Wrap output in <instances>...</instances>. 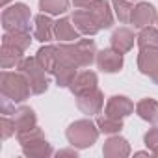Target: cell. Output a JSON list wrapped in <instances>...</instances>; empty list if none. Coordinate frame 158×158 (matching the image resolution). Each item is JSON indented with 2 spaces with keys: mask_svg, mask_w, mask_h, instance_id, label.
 <instances>
[{
  "mask_svg": "<svg viewBox=\"0 0 158 158\" xmlns=\"http://www.w3.org/2000/svg\"><path fill=\"white\" fill-rule=\"evenodd\" d=\"M97 127L102 134H119L123 130V119H115L104 114L97 119Z\"/></svg>",
  "mask_w": 158,
  "mask_h": 158,
  "instance_id": "obj_27",
  "label": "cell"
},
{
  "mask_svg": "<svg viewBox=\"0 0 158 158\" xmlns=\"http://www.w3.org/2000/svg\"><path fill=\"white\" fill-rule=\"evenodd\" d=\"M54 37V23L48 15L41 13L34 19V39L47 43Z\"/></svg>",
  "mask_w": 158,
  "mask_h": 158,
  "instance_id": "obj_15",
  "label": "cell"
},
{
  "mask_svg": "<svg viewBox=\"0 0 158 158\" xmlns=\"http://www.w3.org/2000/svg\"><path fill=\"white\" fill-rule=\"evenodd\" d=\"M152 152H154V156H158V149H154V151H152Z\"/></svg>",
  "mask_w": 158,
  "mask_h": 158,
  "instance_id": "obj_36",
  "label": "cell"
},
{
  "mask_svg": "<svg viewBox=\"0 0 158 158\" xmlns=\"http://www.w3.org/2000/svg\"><path fill=\"white\" fill-rule=\"evenodd\" d=\"M143 143H145V145H147V149H151V151L158 149V127L151 128V130L143 136Z\"/></svg>",
  "mask_w": 158,
  "mask_h": 158,
  "instance_id": "obj_31",
  "label": "cell"
},
{
  "mask_svg": "<svg viewBox=\"0 0 158 158\" xmlns=\"http://www.w3.org/2000/svg\"><path fill=\"white\" fill-rule=\"evenodd\" d=\"M10 2V0H0V6H2V8H6V4Z\"/></svg>",
  "mask_w": 158,
  "mask_h": 158,
  "instance_id": "obj_35",
  "label": "cell"
},
{
  "mask_svg": "<svg viewBox=\"0 0 158 158\" xmlns=\"http://www.w3.org/2000/svg\"><path fill=\"white\" fill-rule=\"evenodd\" d=\"M35 60H37V63H39L47 73L54 74V71H56V67H58V48L52 47V45H45V47H41V48L37 50Z\"/></svg>",
  "mask_w": 158,
  "mask_h": 158,
  "instance_id": "obj_17",
  "label": "cell"
},
{
  "mask_svg": "<svg viewBox=\"0 0 158 158\" xmlns=\"http://www.w3.org/2000/svg\"><path fill=\"white\" fill-rule=\"evenodd\" d=\"M156 23H158V19H156Z\"/></svg>",
  "mask_w": 158,
  "mask_h": 158,
  "instance_id": "obj_37",
  "label": "cell"
},
{
  "mask_svg": "<svg viewBox=\"0 0 158 158\" xmlns=\"http://www.w3.org/2000/svg\"><path fill=\"white\" fill-rule=\"evenodd\" d=\"M112 8H114L115 17H117L121 23H130L134 6L128 2V0H112Z\"/></svg>",
  "mask_w": 158,
  "mask_h": 158,
  "instance_id": "obj_29",
  "label": "cell"
},
{
  "mask_svg": "<svg viewBox=\"0 0 158 158\" xmlns=\"http://www.w3.org/2000/svg\"><path fill=\"white\" fill-rule=\"evenodd\" d=\"M95 2H97V0H73L74 8H78V10H89Z\"/></svg>",
  "mask_w": 158,
  "mask_h": 158,
  "instance_id": "obj_32",
  "label": "cell"
},
{
  "mask_svg": "<svg viewBox=\"0 0 158 158\" xmlns=\"http://www.w3.org/2000/svg\"><path fill=\"white\" fill-rule=\"evenodd\" d=\"M58 63H65V65H74L80 67V54H78L76 43L69 45V43H60L58 47Z\"/></svg>",
  "mask_w": 158,
  "mask_h": 158,
  "instance_id": "obj_22",
  "label": "cell"
},
{
  "mask_svg": "<svg viewBox=\"0 0 158 158\" xmlns=\"http://www.w3.org/2000/svg\"><path fill=\"white\" fill-rule=\"evenodd\" d=\"M0 93H2V112L8 115L15 112V104H21L30 97L32 88L21 71L19 73L2 71V74H0Z\"/></svg>",
  "mask_w": 158,
  "mask_h": 158,
  "instance_id": "obj_1",
  "label": "cell"
},
{
  "mask_svg": "<svg viewBox=\"0 0 158 158\" xmlns=\"http://www.w3.org/2000/svg\"><path fill=\"white\" fill-rule=\"evenodd\" d=\"M158 19V13L154 10L152 4L149 2H139L138 6H134L132 10V17H130V23L134 24V28H147L151 24H154Z\"/></svg>",
  "mask_w": 158,
  "mask_h": 158,
  "instance_id": "obj_7",
  "label": "cell"
},
{
  "mask_svg": "<svg viewBox=\"0 0 158 158\" xmlns=\"http://www.w3.org/2000/svg\"><path fill=\"white\" fill-rule=\"evenodd\" d=\"M97 67L102 73H119L123 69V54L117 52L115 48H102L97 52Z\"/></svg>",
  "mask_w": 158,
  "mask_h": 158,
  "instance_id": "obj_6",
  "label": "cell"
},
{
  "mask_svg": "<svg viewBox=\"0 0 158 158\" xmlns=\"http://www.w3.org/2000/svg\"><path fill=\"white\" fill-rule=\"evenodd\" d=\"M76 106L86 115H97V114H101V110L104 106V95H102L101 89L95 88L88 93L78 95L76 97Z\"/></svg>",
  "mask_w": 158,
  "mask_h": 158,
  "instance_id": "obj_5",
  "label": "cell"
},
{
  "mask_svg": "<svg viewBox=\"0 0 158 158\" xmlns=\"http://www.w3.org/2000/svg\"><path fill=\"white\" fill-rule=\"evenodd\" d=\"M54 37L58 41H74V39H80V32L73 24V19L63 17L54 23Z\"/></svg>",
  "mask_w": 158,
  "mask_h": 158,
  "instance_id": "obj_16",
  "label": "cell"
},
{
  "mask_svg": "<svg viewBox=\"0 0 158 158\" xmlns=\"http://www.w3.org/2000/svg\"><path fill=\"white\" fill-rule=\"evenodd\" d=\"M56 156H58V158H61V156L76 158V156H78V152H76V147H73V149H61V151H58V152H56Z\"/></svg>",
  "mask_w": 158,
  "mask_h": 158,
  "instance_id": "obj_33",
  "label": "cell"
},
{
  "mask_svg": "<svg viewBox=\"0 0 158 158\" xmlns=\"http://www.w3.org/2000/svg\"><path fill=\"white\" fill-rule=\"evenodd\" d=\"M102 154H104V158H127L130 154V145L125 138L112 136L104 141Z\"/></svg>",
  "mask_w": 158,
  "mask_h": 158,
  "instance_id": "obj_11",
  "label": "cell"
},
{
  "mask_svg": "<svg viewBox=\"0 0 158 158\" xmlns=\"http://www.w3.org/2000/svg\"><path fill=\"white\" fill-rule=\"evenodd\" d=\"M39 10L48 15H60L69 10V0H39Z\"/></svg>",
  "mask_w": 158,
  "mask_h": 158,
  "instance_id": "obj_28",
  "label": "cell"
},
{
  "mask_svg": "<svg viewBox=\"0 0 158 158\" xmlns=\"http://www.w3.org/2000/svg\"><path fill=\"white\" fill-rule=\"evenodd\" d=\"M71 19H73V24L76 26V30L84 35H95L101 30L99 24L95 23L93 15L89 13V10H76Z\"/></svg>",
  "mask_w": 158,
  "mask_h": 158,
  "instance_id": "obj_10",
  "label": "cell"
},
{
  "mask_svg": "<svg viewBox=\"0 0 158 158\" xmlns=\"http://www.w3.org/2000/svg\"><path fill=\"white\" fill-rule=\"evenodd\" d=\"M151 78H152V82H154V84H158V71H156V73H154Z\"/></svg>",
  "mask_w": 158,
  "mask_h": 158,
  "instance_id": "obj_34",
  "label": "cell"
},
{
  "mask_svg": "<svg viewBox=\"0 0 158 158\" xmlns=\"http://www.w3.org/2000/svg\"><path fill=\"white\" fill-rule=\"evenodd\" d=\"M134 41H136V37H134V32L130 28H117V30H114V34L110 37L112 48H115L121 54L128 52L134 47Z\"/></svg>",
  "mask_w": 158,
  "mask_h": 158,
  "instance_id": "obj_14",
  "label": "cell"
},
{
  "mask_svg": "<svg viewBox=\"0 0 158 158\" xmlns=\"http://www.w3.org/2000/svg\"><path fill=\"white\" fill-rule=\"evenodd\" d=\"M132 112H134V102L125 95L110 97L108 102H106V108H104V114L110 115V117H115V119H125Z\"/></svg>",
  "mask_w": 158,
  "mask_h": 158,
  "instance_id": "obj_8",
  "label": "cell"
},
{
  "mask_svg": "<svg viewBox=\"0 0 158 158\" xmlns=\"http://www.w3.org/2000/svg\"><path fill=\"white\" fill-rule=\"evenodd\" d=\"M136 114L147 123H158V102L154 99H141L136 104Z\"/></svg>",
  "mask_w": 158,
  "mask_h": 158,
  "instance_id": "obj_24",
  "label": "cell"
},
{
  "mask_svg": "<svg viewBox=\"0 0 158 158\" xmlns=\"http://www.w3.org/2000/svg\"><path fill=\"white\" fill-rule=\"evenodd\" d=\"M78 67L74 65H65V63H58L56 71H54V78H56V86L58 88H71L74 76L78 74L76 73Z\"/></svg>",
  "mask_w": 158,
  "mask_h": 158,
  "instance_id": "obj_25",
  "label": "cell"
},
{
  "mask_svg": "<svg viewBox=\"0 0 158 158\" xmlns=\"http://www.w3.org/2000/svg\"><path fill=\"white\" fill-rule=\"evenodd\" d=\"M136 43L139 45V48H158V30L152 26L141 28L136 37Z\"/></svg>",
  "mask_w": 158,
  "mask_h": 158,
  "instance_id": "obj_26",
  "label": "cell"
},
{
  "mask_svg": "<svg viewBox=\"0 0 158 158\" xmlns=\"http://www.w3.org/2000/svg\"><path fill=\"white\" fill-rule=\"evenodd\" d=\"M15 132H17L15 121H13V119H10V117L4 114V115H2V119H0V136H2V139L11 138Z\"/></svg>",
  "mask_w": 158,
  "mask_h": 158,
  "instance_id": "obj_30",
  "label": "cell"
},
{
  "mask_svg": "<svg viewBox=\"0 0 158 158\" xmlns=\"http://www.w3.org/2000/svg\"><path fill=\"white\" fill-rule=\"evenodd\" d=\"M52 145L45 139V138H39V139H34L26 145H23V154L28 156V158H48L52 156Z\"/></svg>",
  "mask_w": 158,
  "mask_h": 158,
  "instance_id": "obj_18",
  "label": "cell"
},
{
  "mask_svg": "<svg viewBox=\"0 0 158 158\" xmlns=\"http://www.w3.org/2000/svg\"><path fill=\"white\" fill-rule=\"evenodd\" d=\"M78 54H80V67H89L97 60V47L93 39H78L74 41Z\"/></svg>",
  "mask_w": 158,
  "mask_h": 158,
  "instance_id": "obj_21",
  "label": "cell"
},
{
  "mask_svg": "<svg viewBox=\"0 0 158 158\" xmlns=\"http://www.w3.org/2000/svg\"><path fill=\"white\" fill-rule=\"evenodd\" d=\"M2 43L17 47L21 50H26L32 43V37H30V32H26V30H11L2 35Z\"/></svg>",
  "mask_w": 158,
  "mask_h": 158,
  "instance_id": "obj_23",
  "label": "cell"
},
{
  "mask_svg": "<svg viewBox=\"0 0 158 158\" xmlns=\"http://www.w3.org/2000/svg\"><path fill=\"white\" fill-rule=\"evenodd\" d=\"M23 52L24 50H21L17 47H11V45H4L2 43V48H0V65H2V69L19 67L21 61H23Z\"/></svg>",
  "mask_w": 158,
  "mask_h": 158,
  "instance_id": "obj_20",
  "label": "cell"
},
{
  "mask_svg": "<svg viewBox=\"0 0 158 158\" xmlns=\"http://www.w3.org/2000/svg\"><path fill=\"white\" fill-rule=\"evenodd\" d=\"M24 76L32 88V93L34 95H41L48 89V78H47V71L37 63L35 56L34 58H23L21 65L17 67Z\"/></svg>",
  "mask_w": 158,
  "mask_h": 158,
  "instance_id": "obj_3",
  "label": "cell"
},
{
  "mask_svg": "<svg viewBox=\"0 0 158 158\" xmlns=\"http://www.w3.org/2000/svg\"><path fill=\"white\" fill-rule=\"evenodd\" d=\"M97 84H99V78H97V74L93 71H82V73H78L74 76V80H73L69 89H71V93L74 97H78L82 93H88V91L95 89Z\"/></svg>",
  "mask_w": 158,
  "mask_h": 158,
  "instance_id": "obj_9",
  "label": "cell"
},
{
  "mask_svg": "<svg viewBox=\"0 0 158 158\" xmlns=\"http://www.w3.org/2000/svg\"><path fill=\"white\" fill-rule=\"evenodd\" d=\"M99 127L97 123H93L91 119H78L74 123L69 125L65 136H67V141L76 147V149H88L91 147L97 138H99Z\"/></svg>",
  "mask_w": 158,
  "mask_h": 158,
  "instance_id": "obj_2",
  "label": "cell"
},
{
  "mask_svg": "<svg viewBox=\"0 0 158 158\" xmlns=\"http://www.w3.org/2000/svg\"><path fill=\"white\" fill-rule=\"evenodd\" d=\"M138 69H139V73L152 76L158 71V48H139Z\"/></svg>",
  "mask_w": 158,
  "mask_h": 158,
  "instance_id": "obj_13",
  "label": "cell"
},
{
  "mask_svg": "<svg viewBox=\"0 0 158 158\" xmlns=\"http://www.w3.org/2000/svg\"><path fill=\"white\" fill-rule=\"evenodd\" d=\"M89 13L93 15L95 23L99 24V28L106 30L112 26L114 23V13H112V8H110V2L108 0H97V2L89 8Z\"/></svg>",
  "mask_w": 158,
  "mask_h": 158,
  "instance_id": "obj_12",
  "label": "cell"
},
{
  "mask_svg": "<svg viewBox=\"0 0 158 158\" xmlns=\"http://www.w3.org/2000/svg\"><path fill=\"white\" fill-rule=\"evenodd\" d=\"M13 121H15L17 132H23V130H28V128L37 127V117H35V112H34L32 108H28V106L15 108V112H13Z\"/></svg>",
  "mask_w": 158,
  "mask_h": 158,
  "instance_id": "obj_19",
  "label": "cell"
},
{
  "mask_svg": "<svg viewBox=\"0 0 158 158\" xmlns=\"http://www.w3.org/2000/svg\"><path fill=\"white\" fill-rule=\"evenodd\" d=\"M30 19H32L30 8L23 2H17L2 11V28L6 32H11V30H26L28 32Z\"/></svg>",
  "mask_w": 158,
  "mask_h": 158,
  "instance_id": "obj_4",
  "label": "cell"
}]
</instances>
